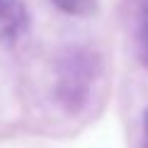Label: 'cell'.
Wrapping results in <instances>:
<instances>
[{
    "label": "cell",
    "instance_id": "cell-1",
    "mask_svg": "<svg viewBox=\"0 0 148 148\" xmlns=\"http://www.w3.org/2000/svg\"><path fill=\"white\" fill-rule=\"evenodd\" d=\"M27 24L24 8L17 0H0V34L3 36H17Z\"/></svg>",
    "mask_w": 148,
    "mask_h": 148
},
{
    "label": "cell",
    "instance_id": "cell-2",
    "mask_svg": "<svg viewBox=\"0 0 148 148\" xmlns=\"http://www.w3.org/2000/svg\"><path fill=\"white\" fill-rule=\"evenodd\" d=\"M51 3L68 15H92L97 10V0H51Z\"/></svg>",
    "mask_w": 148,
    "mask_h": 148
},
{
    "label": "cell",
    "instance_id": "cell-3",
    "mask_svg": "<svg viewBox=\"0 0 148 148\" xmlns=\"http://www.w3.org/2000/svg\"><path fill=\"white\" fill-rule=\"evenodd\" d=\"M143 34H146V39H148V5H146V10H143Z\"/></svg>",
    "mask_w": 148,
    "mask_h": 148
},
{
    "label": "cell",
    "instance_id": "cell-4",
    "mask_svg": "<svg viewBox=\"0 0 148 148\" xmlns=\"http://www.w3.org/2000/svg\"><path fill=\"white\" fill-rule=\"evenodd\" d=\"M146 129H148V112H146Z\"/></svg>",
    "mask_w": 148,
    "mask_h": 148
}]
</instances>
